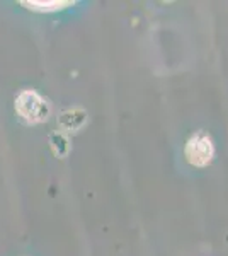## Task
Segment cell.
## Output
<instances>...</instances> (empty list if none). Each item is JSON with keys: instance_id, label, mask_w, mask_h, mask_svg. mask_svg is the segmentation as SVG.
<instances>
[{"instance_id": "2", "label": "cell", "mask_w": 228, "mask_h": 256, "mask_svg": "<svg viewBox=\"0 0 228 256\" xmlns=\"http://www.w3.org/2000/svg\"><path fill=\"white\" fill-rule=\"evenodd\" d=\"M186 156H188L191 164L196 166H205L211 160L213 156V146H211V138L206 134H196L189 140L188 148H186Z\"/></svg>"}, {"instance_id": "4", "label": "cell", "mask_w": 228, "mask_h": 256, "mask_svg": "<svg viewBox=\"0 0 228 256\" xmlns=\"http://www.w3.org/2000/svg\"><path fill=\"white\" fill-rule=\"evenodd\" d=\"M49 147H51L53 154H55L56 158H60V159L67 158L70 152L68 137L63 132H53V134L49 135Z\"/></svg>"}, {"instance_id": "3", "label": "cell", "mask_w": 228, "mask_h": 256, "mask_svg": "<svg viewBox=\"0 0 228 256\" xmlns=\"http://www.w3.org/2000/svg\"><path fill=\"white\" fill-rule=\"evenodd\" d=\"M87 123V111L82 108H68L58 116L61 132H78Z\"/></svg>"}, {"instance_id": "1", "label": "cell", "mask_w": 228, "mask_h": 256, "mask_svg": "<svg viewBox=\"0 0 228 256\" xmlns=\"http://www.w3.org/2000/svg\"><path fill=\"white\" fill-rule=\"evenodd\" d=\"M15 111L27 123H41L48 120L51 108L46 99H43L34 90H22L15 98Z\"/></svg>"}]
</instances>
